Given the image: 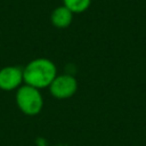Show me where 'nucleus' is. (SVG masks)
<instances>
[{
  "label": "nucleus",
  "instance_id": "6",
  "mask_svg": "<svg viewBox=\"0 0 146 146\" xmlns=\"http://www.w3.org/2000/svg\"><path fill=\"white\" fill-rule=\"evenodd\" d=\"M63 2L64 6L74 14L87 10L91 3V0H63Z\"/></svg>",
  "mask_w": 146,
  "mask_h": 146
},
{
  "label": "nucleus",
  "instance_id": "5",
  "mask_svg": "<svg viewBox=\"0 0 146 146\" xmlns=\"http://www.w3.org/2000/svg\"><path fill=\"white\" fill-rule=\"evenodd\" d=\"M50 21L54 26L58 29H65L71 25L73 21V13L65 6L57 7L50 16Z\"/></svg>",
  "mask_w": 146,
  "mask_h": 146
},
{
  "label": "nucleus",
  "instance_id": "2",
  "mask_svg": "<svg viewBox=\"0 0 146 146\" xmlns=\"http://www.w3.org/2000/svg\"><path fill=\"white\" fill-rule=\"evenodd\" d=\"M16 104L25 115L33 116L41 112L43 98L39 89L31 86H21L16 92Z\"/></svg>",
  "mask_w": 146,
  "mask_h": 146
},
{
  "label": "nucleus",
  "instance_id": "1",
  "mask_svg": "<svg viewBox=\"0 0 146 146\" xmlns=\"http://www.w3.org/2000/svg\"><path fill=\"white\" fill-rule=\"evenodd\" d=\"M56 76L57 67L47 58L33 59L23 68V79L25 84L39 90L49 87Z\"/></svg>",
  "mask_w": 146,
  "mask_h": 146
},
{
  "label": "nucleus",
  "instance_id": "3",
  "mask_svg": "<svg viewBox=\"0 0 146 146\" xmlns=\"http://www.w3.org/2000/svg\"><path fill=\"white\" fill-rule=\"evenodd\" d=\"M50 94L57 99H66L72 97L78 90V81L71 74L57 75L48 87Z\"/></svg>",
  "mask_w": 146,
  "mask_h": 146
},
{
  "label": "nucleus",
  "instance_id": "4",
  "mask_svg": "<svg viewBox=\"0 0 146 146\" xmlns=\"http://www.w3.org/2000/svg\"><path fill=\"white\" fill-rule=\"evenodd\" d=\"M23 70L18 66H6L0 70V89L3 91H11L22 86Z\"/></svg>",
  "mask_w": 146,
  "mask_h": 146
}]
</instances>
